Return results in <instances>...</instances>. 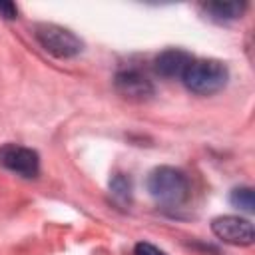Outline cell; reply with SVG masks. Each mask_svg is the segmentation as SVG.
<instances>
[{
  "label": "cell",
  "mask_w": 255,
  "mask_h": 255,
  "mask_svg": "<svg viewBox=\"0 0 255 255\" xmlns=\"http://www.w3.org/2000/svg\"><path fill=\"white\" fill-rule=\"evenodd\" d=\"M34 38L46 52L56 58H74L84 50L82 40L72 30L58 24H36Z\"/></svg>",
  "instance_id": "3"
},
{
  "label": "cell",
  "mask_w": 255,
  "mask_h": 255,
  "mask_svg": "<svg viewBox=\"0 0 255 255\" xmlns=\"http://www.w3.org/2000/svg\"><path fill=\"white\" fill-rule=\"evenodd\" d=\"M147 191L161 205H181L189 195L187 175L171 165H159L147 175Z\"/></svg>",
  "instance_id": "1"
},
{
  "label": "cell",
  "mask_w": 255,
  "mask_h": 255,
  "mask_svg": "<svg viewBox=\"0 0 255 255\" xmlns=\"http://www.w3.org/2000/svg\"><path fill=\"white\" fill-rule=\"evenodd\" d=\"M203 10L215 22H229L243 14L245 4L243 2H207L203 4Z\"/></svg>",
  "instance_id": "8"
},
{
  "label": "cell",
  "mask_w": 255,
  "mask_h": 255,
  "mask_svg": "<svg viewBox=\"0 0 255 255\" xmlns=\"http://www.w3.org/2000/svg\"><path fill=\"white\" fill-rule=\"evenodd\" d=\"M229 201L233 207L251 213L255 207V197H253V189L251 187H235L229 195Z\"/></svg>",
  "instance_id": "10"
},
{
  "label": "cell",
  "mask_w": 255,
  "mask_h": 255,
  "mask_svg": "<svg viewBox=\"0 0 255 255\" xmlns=\"http://www.w3.org/2000/svg\"><path fill=\"white\" fill-rule=\"evenodd\" d=\"M133 255H165L159 247H155L153 243H147V241H139L135 243L133 247Z\"/></svg>",
  "instance_id": "11"
},
{
  "label": "cell",
  "mask_w": 255,
  "mask_h": 255,
  "mask_svg": "<svg viewBox=\"0 0 255 255\" xmlns=\"http://www.w3.org/2000/svg\"><path fill=\"white\" fill-rule=\"evenodd\" d=\"M110 191L118 203H129L131 199V179L126 173H116L110 179Z\"/></svg>",
  "instance_id": "9"
},
{
  "label": "cell",
  "mask_w": 255,
  "mask_h": 255,
  "mask_svg": "<svg viewBox=\"0 0 255 255\" xmlns=\"http://www.w3.org/2000/svg\"><path fill=\"white\" fill-rule=\"evenodd\" d=\"M229 80V70L219 60H193L185 70L181 82L185 88L197 96H211L225 88Z\"/></svg>",
  "instance_id": "2"
},
{
  "label": "cell",
  "mask_w": 255,
  "mask_h": 255,
  "mask_svg": "<svg viewBox=\"0 0 255 255\" xmlns=\"http://www.w3.org/2000/svg\"><path fill=\"white\" fill-rule=\"evenodd\" d=\"M0 18H4V20L18 18V6L14 2H0Z\"/></svg>",
  "instance_id": "12"
},
{
  "label": "cell",
  "mask_w": 255,
  "mask_h": 255,
  "mask_svg": "<svg viewBox=\"0 0 255 255\" xmlns=\"http://www.w3.org/2000/svg\"><path fill=\"white\" fill-rule=\"evenodd\" d=\"M114 86H116L120 96H124L126 100H131V102H143V100L153 96V84L143 74H139L137 70L118 72Z\"/></svg>",
  "instance_id": "6"
},
{
  "label": "cell",
  "mask_w": 255,
  "mask_h": 255,
  "mask_svg": "<svg viewBox=\"0 0 255 255\" xmlns=\"http://www.w3.org/2000/svg\"><path fill=\"white\" fill-rule=\"evenodd\" d=\"M211 231L217 239L229 245H251L255 239L253 225L249 219H243L239 215H219L211 221Z\"/></svg>",
  "instance_id": "5"
},
{
  "label": "cell",
  "mask_w": 255,
  "mask_h": 255,
  "mask_svg": "<svg viewBox=\"0 0 255 255\" xmlns=\"http://www.w3.org/2000/svg\"><path fill=\"white\" fill-rule=\"evenodd\" d=\"M0 165L20 177H36L40 171V155L18 143H4L0 147Z\"/></svg>",
  "instance_id": "4"
},
{
  "label": "cell",
  "mask_w": 255,
  "mask_h": 255,
  "mask_svg": "<svg viewBox=\"0 0 255 255\" xmlns=\"http://www.w3.org/2000/svg\"><path fill=\"white\" fill-rule=\"evenodd\" d=\"M195 58L189 52L179 50V48H169V50H163L161 54L155 56L153 68L161 78H169V80L171 78H183L185 70L189 68V64Z\"/></svg>",
  "instance_id": "7"
}]
</instances>
